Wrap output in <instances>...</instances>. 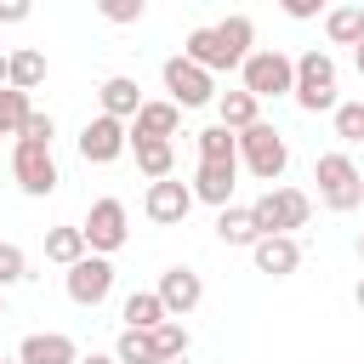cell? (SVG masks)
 I'll return each mask as SVG.
<instances>
[{
  "mask_svg": "<svg viewBox=\"0 0 364 364\" xmlns=\"http://www.w3.org/2000/svg\"><path fill=\"white\" fill-rule=\"evenodd\" d=\"M284 17H296V23L301 17H318V0H284Z\"/></svg>",
  "mask_w": 364,
  "mask_h": 364,
  "instance_id": "e575fe53",
  "label": "cell"
},
{
  "mask_svg": "<svg viewBox=\"0 0 364 364\" xmlns=\"http://www.w3.org/2000/svg\"><path fill=\"white\" fill-rule=\"evenodd\" d=\"M250 40H256V23H250V17H222V23H210V28H193V34L182 40V57L199 63L205 74H222V68H245Z\"/></svg>",
  "mask_w": 364,
  "mask_h": 364,
  "instance_id": "6da1fadb",
  "label": "cell"
},
{
  "mask_svg": "<svg viewBox=\"0 0 364 364\" xmlns=\"http://www.w3.org/2000/svg\"><path fill=\"white\" fill-rule=\"evenodd\" d=\"M142 210H148V222H159V228H176V222H188V210H193V188L188 182H148V193H142Z\"/></svg>",
  "mask_w": 364,
  "mask_h": 364,
  "instance_id": "7c38bea8",
  "label": "cell"
},
{
  "mask_svg": "<svg viewBox=\"0 0 364 364\" xmlns=\"http://www.w3.org/2000/svg\"><path fill=\"white\" fill-rule=\"evenodd\" d=\"M142 364H171V358H142Z\"/></svg>",
  "mask_w": 364,
  "mask_h": 364,
  "instance_id": "ab89813d",
  "label": "cell"
},
{
  "mask_svg": "<svg viewBox=\"0 0 364 364\" xmlns=\"http://www.w3.org/2000/svg\"><path fill=\"white\" fill-rule=\"evenodd\" d=\"M216 114H222L216 125H228L233 136H239V131H250V125H262V102H256L245 85H239V91H222V97H216Z\"/></svg>",
  "mask_w": 364,
  "mask_h": 364,
  "instance_id": "d6986e66",
  "label": "cell"
},
{
  "mask_svg": "<svg viewBox=\"0 0 364 364\" xmlns=\"http://www.w3.org/2000/svg\"><path fill=\"white\" fill-rule=\"evenodd\" d=\"M0 318H6V301H0Z\"/></svg>",
  "mask_w": 364,
  "mask_h": 364,
  "instance_id": "b9f144b4",
  "label": "cell"
},
{
  "mask_svg": "<svg viewBox=\"0 0 364 364\" xmlns=\"http://www.w3.org/2000/svg\"><path fill=\"white\" fill-rule=\"evenodd\" d=\"M336 136L341 142H364V102H341L336 108Z\"/></svg>",
  "mask_w": 364,
  "mask_h": 364,
  "instance_id": "4dcf8cb0",
  "label": "cell"
},
{
  "mask_svg": "<svg viewBox=\"0 0 364 364\" xmlns=\"http://www.w3.org/2000/svg\"><path fill=\"white\" fill-rule=\"evenodd\" d=\"M165 91H171V102L176 108H205V102H216V80L199 68V63H188V57H165Z\"/></svg>",
  "mask_w": 364,
  "mask_h": 364,
  "instance_id": "9c48e42d",
  "label": "cell"
},
{
  "mask_svg": "<svg viewBox=\"0 0 364 364\" xmlns=\"http://www.w3.org/2000/svg\"><path fill=\"white\" fill-rule=\"evenodd\" d=\"M182 125V108L165 97V102H142V114L131 119V136H148V142H171Z\"/></svg>",
  "mask_w": 364,
  "mask_h": 364,
  "instance_id": "ac0fdd59",
  "label": "cell"
},
{
  "mask_svg": "<svg viewBox=\"0 0 364 364\" xmlns=\"http://www.w3.org/2000/svg\"><path fill=\"white\" fill-rule=\"evenodd\" d=\"M108 23H142V0H102L97 6Z\"/></svg>",
  "mask_w": 364,
  "mask_h": 364,
  "instance_id": "d6a6232c",
  "label": "cell"
},
{
  "mask_svg": "<svg viewBox=\"0 0 364 364\" xmlns=\"http://www.w3.org/2000/svg\"><path fill=\"white\" fill-rule=\"evenodd\" d=\"M250 256H256V273H267V279H290V273L301 267V245H296L290 233H267V239H256Z\"/></svg>",
  "mask_w": 364,
  "mask_h": 364,
  "instance_id": "5bb4252c",
  "label": "cell"
},
{
  "mask_svg": "<svg viewBox=\"0 0 364 364\" xmlns=\"http://www.w3.org/2000/svg\"><path fill=\"white\" fill-rule=\"evenodd\" d=\"M313 182H318V199H324L330 210H341V216L364 205V171H358L347 154H318Z\"/></svg>",
  "mask_w": 364,
  "mask_h": 364,
  "instance_id": "3957f363",
  "label": "cell"
},
{
  "mask_svg": "<svg viewBox=\"0 0 364 364\" xmlns=\"http://www.w3.org/2000/svg\"><path fill=\"white\" fill-rule=\"evenodd\" d=\"M85 256H91V245H85L80 228H51V233H46V262L74 267V262H85Z\"/></svg>",
  "mask_w": 364,
  "mask_h": 364,
  "instance_id": "cb8c5ba5",
  "label": "cell"
},
{
  "mask_svg": "<svg viewBox=\"0 0 364 364\" xmlns=\"http://www.w3.org/2000/svg\"><path fill=\"white\" fill-rule=\"evenodd\" d=\"M28 114H34V102H28V91H0V136H23V125H28Z\"/></svg>",
  "mask_w": 364,
  "mask_h": 364,
  "instance_id": "83f0119b",
  "label": "cell"
},
{
  "mask_svg": "<svg viewBox=\"0 0 364 364\" xmlns=\"http://www.w3.org/2000/svg\"><path fill=\"white\" fill-rule=\"evenodd\" d=\"M250 216H256L262 239H267V233H290V239H296V228H307V216H313V199H307L301 188H267V193L250 205Z\"/></svg>",
  "mask_w": 364,
  "mask_h": 364,
  "instance_id": "8992f818",
  "label": "cell"
},
{
  "mask_svg": "<svg viewBox=\"0 0 364 364\" xmlns=\"http://www.w3.org/2000/svg\"><path fill=\"white\" fill-rule=\"evenodd\" d=\"M63 284H68V301H74V307H102L108 290H114V262H108V256H85V262L68 267Z\"/></svg>",
  "mask_w": 364,
  "mask_h": 364,
  "instance_id": "8fae6325",
  "label": "cell"
},
{
  "mask_svg": "<svg viewBox=\"0 0 364 364\" xmlns=\"http://www.w3.org/2000/svg\"><path fill=\"white\" fill-rule=\"evenodd\" d=\"M131 154H136V171H142L148 182H171V171H176V148H171V142L131 136Z\"/></svg>",
  "mask_w": 364,
  "mask_h": 364,
  "instance_id": "44dd1931",
  "label": "cell"
},
{
  "mask_svg": "<svg viewBox=\"0 0 364 364\" xmlns=\"http://www.w3.org/2000/svg\"><path fill=\"white\" fill-rule=\"evenodd\" d=\"M6 85H11V57L0 51V91H6Z\"/></svg>",
  "mask_w": 364,
  "mask_h": 364,
  "instance_id": "8d00e7d4",
  "label": "cell"
},
{
  "mask_svg": "<svg viewBox=\"0 0 364 364\" xmlns=\"http://www.w3.org/2000/svg\"><path fill=\"white\" fill-rule=\"evenodd\" d=\"M11 176H17V188H23L28 199L57 193V182H63V171H57L51 148H40V142H17V148H11Z\"/></svg>",
  "mask_w": 364,
  "mask_h": 364,
  "instance_id": "ba28073f",
  "label": "cell"
},
{
  "mask_svg": "<svg viewBox=\"0 0 364 364\" xmlns=\"http://www.w3.org/2000/svg\"><path fill=\"white\" fill-rule=\"evenodd\" d=\"M159 301H165L171 318H188V313L205 301V279H199L193 267H165V273H159Z\"/></svg>",
  "mask_w": 364,
  "mask_h": 364,
  "instance_id": "4fadbf2b",
  "label": "cell"
},
{
  "mask_svg": "<svg viewBox=\"0 0 364 364\" xmlns=\"http://www.w3.org/2000/svg\"><path fill=\"white\" fill-rule=\"evenodd\" d=\"M125 148H131V125H119L108 114H97V119L80 125V159L85 165H114Z\"/></svg>",
  "mask_w": 364,
  "mask_h": 364,
  "instance_id": "30bf717a",
  "label": "cell"
},
{
  "mask_svg": "<svg viewBox=\"0 0 364 364\" xmlns=\"http://www.w3.org/2000/svg\"><path fill=\"white\" fill-rule=\"evenodd\" d=\"M0 364H17V358H0Z\"/></svg>",
  "mask_w": 364,
  "mask_h": 364,
  "instance_id": "7bdbcfd3",
  "label": "cell"
},
{
  "mask_svg": "<svg viewBox=\"0 0 364 364\" xmlns=\"http://www.w3.org/2000/svg\"><path fill=\"white\" fill-rule=\"evenodd\" d=\"M216 239L222 245H256L262 239V228H256V216H250V205H228V210H216Z\"/></svg>",
  "mask_w": 364,
  "mask_h": 364,
  "instance_id": "7402d4cb",
  "label": "cell"
},
{
  "mask_svg": "<svg viewBox=\"0 0 364 364\" xmlns=\"http://www.w3.org/2000/svg\"><path fill=\"white\" fill-rule=\"evenodd\" d=\"M233 176H239V165H205V159H199V171H193L188 188H193V199L228 210V205H233Z\"/></svg>",
  "mask_w": 364,
  "mask_h": 364,
  "instance_id": "e0dca14e",
  "label": "cell"
},
{
  "mask_svg": "<svg viewBox=\"0 0 364 364\" xmlns=\"http://www.w3.org/2000/svg\"><path fill=\"white\" fill-rule=\"evenodd\" d=\"M23 279H28V256H23L11 239H0V290H6V284H23Z\"/></svg>",
  "mask_w": 364,
  "mask_h": 364,
  "instance_id": "f1b7e54d",
  "label": "cell"
},
{
  "mask_svg": "<svg viewBox=\"0 0 364 364\" xmlns=\"http://www.w3.org/2000/svg\"><path fill=\"white\" fill-rule=\"evenodd\" d=\"M80 364H119V358H114V353H85Z\"/></svg>",
  "mask_w": 364,
  "mask_h": 364,
  "instance_id": "d590c367",
  "label": "cell"
},
{
  "mask_svg": "<svg viewBox=\"0 0 364 364\" xmlns=\"http://www.w3.org/2000/svg\"><path fill=\"white\" fill-rule=\"evenodd\" d=\"M97 102H102V114H108V119H119V125H125V119H136V114H142V102H148V97L136 91V80L108 74V80L97 85Z\"/></svg>",
  "mask_w": 364,
  "mask_h": 364,
  "instance_id": "2e32d148",
  "label": "cell"
},
{
  "mask_svg": "<svg viewBox=\"0 0 364 364\" xmlns=\"http://www.w3.org/2000/svg\"><path fill=\"white\" fill-rule=\"evenodd\" d=\"M148 347H154V358H171V364H176V358L188 353V324H182V318H165L159 330H148Z\"/></svg>",
  "mask_w": 364,
  "mask_h": 364,
  "instance_id": "4316f807",
  "label": "cell"
},
{
  "mask_svg": "<svg viewBox=\"0 0 364 364\" xmlns=\"http://www.w3.org/2000/svg\"><path fill=\"white\" fill-rule=\"evenodd\" d=\"M296 108H307V114H336L341 108V97H336V57L330 51H301L296 57Z\"/></svg>",
  "mask_w": 364,
  "mask_h": 364,
  "instance_id": "7a4b0ae2",
  "label": "cell"
},
{
  "mask_svg": "<svg viewBox=\"0 0 364 364\" xmlns=\"http://www.w3.org/2000/svg\"><path fill=\"white\" fill-rule=\"evenodd\" d=\"M353 63H358V74H364V40H358V46H353Z\"/></svg>",
  "mask_w": 364,
  "mask_h": 364,
  "instance_id": "74e56055",
  "label": "cell"
},
{
  "mask_svg": "<svg viewBox=\"0 0 364 364\" xmlns=\"http://www.w3.org/2000/svg\"><path fill=\"white\" fill-rule=\"evenodd\" d=\"M193 142H199V159L205 165H239V136L228 125H205Z\"/></svg>",
  "mask_w": 364,
  "mask_h": 364,
  "instance_id": "603a6c76",
  "label": "cell"
},
{
  "mask_svg": "<svg viewBox=\"0 0 364 364\" xmlns=\"http://www.w3.org/2000/svg\"><path fill=\"white\" fill-rule=\"evenodd\" d=\"M239 165L256 176V182H279L284 176V165H290V148H284V136L262 119V125H250V131H239Z\"/></svg>",
  "mask_w": 364,
  "mask_h": 364,
  "instance_id": "5b68a950",
  "label": "cell"
},
{
  "mask_svg": "<svg viewBox=\"0 0 364 364\" xmlns=\"http://www.w3.org/2000/svg\"><path fill=\"white\" fill-rule=\"evenodd\" d=\"M114 358H119V364H142V358H154V347H148V336H142V330H119Z\"/></svg>",
  "mask_w": 364,
  "mask_h": 364,
  "instance_id": "f546056e",
  "label": "cell"
},
{
  "mask_svg": "<svg viewBox=\"0 0 364 364\" xmlns=\"http://www.w3.org/2000/svg\"><path fill=\"white\" fill-rule=\"evenodd\" d=\"M91 256H114L125 239H131V216H125V199H91L85 222H80Z\"/></svg>",
  "mask_w": 364,
  "mask_h": 364,
  "instance_id": "52a82bcc",
  "label": "cell"
},
{
  "mask_svg": "<svg viewBox=\"0 0 364 364\" xmlns=\"http://www.w3.org/2000/svg\"><path fill=\"white\" fill-rule=\"evenodd\" d=\"M353 296H358V307H364V279H358V290H353Z\"/></svg>",
  "mask_w": 364,
  "mask_h": 364,
  "instance_id": "f35d334b",
  "label": "cell"
},
{
  "mask_svg": "<svg viewBox=\"0 0 364 364\" xmlns=\"http://www.w3.org/2000/svg\"><path fill=\"white\" fill-rule=\"evenodd\" d=\"M324 34H330L336 46H358V40H364V6H336V11H324Z\"/></svg>",
  "mask_w": 364,
  "mask_h": 364,
  "instance_id": "d4e9b609",
  "label": "cell"
},
{
  "mask_svg": "<svg viewBox=\"0 0 364 364\" xmlns=\"http://www.w3.org/2000/svg\"><path fill=\"white\" fill-rule=\"evenodd\" d=\"M51 136H57V125H51V114H28V125H23V136L17 142H40V148H51Z\"/></svg>",
  "mask_w": 364,
  "mask_h": 364,
  "instance_id": "1f68e13d",
  "label": "cell"
},
{
  "mask_svg": "<svg viewBox=\"0 0 364 364\" xmlns=\"http://www.w3.org/2000/svg\"><path fill=\"white\" fill-rule=\"evenodd\" d=\"M28 0H0V23H28Z\"/></svg>",
  "mask_w": 364,
  "mask_h": 364,
  "instance_id": "836d02e7",
  "label": "cell"
},
{
  "mask_svg": "<svg viewBox=\"0 0 364 364\" xmlns=\"http://www.w3.org/2000/svg\"><path fill=\"white\" fill-rule=\"evenodd\" d=\"M17 364H80V347L63 330H34V336H23Z\"/></svg>",
  "mask_w": 364,
  "mask_h": 364,
  "instance_id": "9a60e30c",
  "label": "cell"
},
{
  "mask_svg": "<svg viewBox=\"0 0 364 364\" xmlns=\"http://www.w3.org/2000/svg\"><path fill=\"white\" fill-rule=\"evenodd\" d=\"M40 80H46V51H34V46L11 51V91H34Z\"/></svg>",
  "mask_w": 364,
  "mask_h": 364,
  "instance_id": "484cf974",
  "label": "cell"
},
{
  "mask_svg": "<svg viewBox=\"0 0 364 364\" xmlns=\"http://www.w3.org/2000/svg\"><path fill=\"white\" fill-rule=\"evenodd\" d=\"M358 262H364V233H358Z\"/></svg>",
  "mask_w": 364,
  "mask_h": 364,
  "instance_id": "60d3db41",
  "label": "cell"
},
{
  "mask_svg": "<svg viewBox=\"0 0 364 364\" xmlns=\"http://www.w3.org/2000/svg\"><path fill=\"white\" fill-rule=\"evenodd\" d=\"M119 318H125V330H159L171 313H165V301H159V290H131L125 296V307H119Z\"/></svg>",
  "mask_w": 364,
  "mask_h": 364,
  "instance_id": "ffe728a7",
  "label": "cell"
},
{
  "mask_svg": "<svg viewBox=\"0 0 364 364\" xmlns=\"http://www.w3.org/2000/svg\"><path fill=\"white\" fill-rule=\"evenodd\" d=\"M239 85H245L256 102H262V97H290V91H296V57H284L279 46L250 51L245 68H239Z\"/></svg>",
  "mask_w": 364,
  "mask_h": 364,
  "instance_id": "277c9868",
  "label": "cell"
}]
</instances>
